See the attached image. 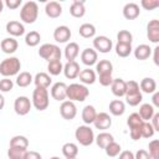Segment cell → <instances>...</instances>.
I'll use <instances>...</instances> for the list:
<instances>
[{
  "label": "cell",
  "mask_w": 159,
  "mask_h": 159,
  "mask_svg": "<svg viewBox=\"0 0 159 159\" xmlns=\"http://www.w3.org/2000/svg\"><path fill=\"white\" fill-rule=\"evenodd\" d=\"M152 102H153V107L154 108H159V92L158 91H155L154 93H153V98H152Z\"/></svg>",
  "instance_id": "9f6ffc18"
},
{
  "label": "cell",
  "mask_w": 159,
  "mask_h": 159,
  "mask_svg": "<svg viewBox=\"0 0 159 159\" xmlns=\"http://www.w3.org/2000/svg\"><path fill=\"white\" fill-rule=\"evenodd\" d=\"M97 116V112H96V108L91 104L86 106L83 109H82V120L84 122L86 125H89L94 122V118Z\"/></svg>",
  "instance_id": "4316f807"
},
{
  "label": "cell",
  "mask_w": 159,
  "mask_h": 159,
  "mask_svg": "<svg viewBox=\"0 0 159 159\" xmlns=\"http://www.w3.org/2000/svg\"><path fill=\"white\" fill-rule=\"evenodd\" d=\"M39 16V5L35 1H26L20 10V19L24 24H34Z\"/></svg>",
  "instance_id": "3957f363"
},
{
  "label": "cell",
  "mask_w": 159,
  "mask_h": 159,
  "mask_svg": "<svg viewBox=\"0 0 159 159\" xmlns=\"http://www.w3.org/2000/svg\"><path fill=\"white\" fill-rule=\"evenodd\" d=\"M155 130L154 128L152 127V124L149 122H143L142 127H140V134H142V138H152L154 135Z\"/></svg>",
  "instance_id": "f6af8a7d"
},
{
  "label": "cell",
  "mask_w": 159,
  "mask_h": 159,
  "mask_svg": "<svg viewBox=\"0 0 159 159\" xmlns=\"http://www.w3.org/2000/svg\"><path fill=\"white\" fill-rule=\"evenodd\" d=\"M26 150H27V149L9 147V150H7V157H9V159H24Z\"/></svg>",
  "instance_id": "7bdbcfd3"
},
{
  "label": "cell",
  "mask_w": 159,
  "mask_h": 159,
  "mask_svg": "<svg viewBox=\"0 0 159 159\" xmlns=\"http://www.w3.org/2000/svg\"><path fill=\"white\" fill-rule=\"evenodd\" d=\"M70 14L73 17H82L86 14V7H84V1H80V0H73L71 6H70Z\"/></svg>",
  "instance_id": "cb8c5ba5"
},
{
  "label": "cell",
  "mask_w": 159,
  "mask_h": 159,
  "mask_svg": "<svg viewBox=\"0 0 159 159\" xmlns=\"http://www.w3.org/2000/svg\"><path fill=\"white\" fill-rule=\"evenodd\" d=\"M75 137H76L77 142L83 147H88L94 142L93 129L89 125H86V124L77 127V129L75 132Z\"/></svg>",
  "instance_id": "8992f818"
},
{
  "label": "cell",
  "mask_w": 159,
  "mask_h": 159,
  "mask_svg": "<svg viewBox=\"0 0 159 159\" xmlns=\"http://www.w3.org/2000/svg\"><path fill=\"white\" fill-rule=\"evenodd\" d=\"M152 127L154 128L155 132H159V113H154V116L152 117Z\"/></svg>",
  "instance_id": "db71d44e"
},
{
  "label": "cell",
  "mask_w": 159,
  "mask_h": 159,
  "mask_svg": "<svg viewBox=\"0 0 159 159\" xmlns=\"http://www.w3.org/2000/svg\"><path fill=\"white\" fill-rule=\"evenodd\" d=\"M21 70V62L17 57H9L1 61L0 63V75L4 77H11L19 75Z\"/></svg>",
  "instance_id": "7a4b0ae2"
},
{
  "label": "cell",
  "mask_w": 159,
  "mask_h": 159,
  "mask_svg": "<svg viewBox=\"0 0 159 159\" xmlns=\"http://www.w3.org/2000/svg\"><path fill=\"white\" fill-rule=\"evenodd\" d=\"M133 53H134V57L139 61H144L147 58L150 57L152 55V48L149 45H145V43H142V45H138L134 50H133Z\"/></svg>",
  "instance_id": "44dd1931"
},
{
  "label": "cell",
  "mask_w": 159,
  "mask_h": 159,
  "mask_svg": "<svg viewBox=\"0 0 159 159\" xmlns=\"http://www.w3.org/2000/svg\"><path fill=\"white\" fill-rule=\"evenodd\" d=\"M117 41L119 43H127V45H132L133 41V35L128 31V30H120L117 34Z\"/></svg>",
  "instance_id": "60d3db41"
},
{
  "label": "cell",
  "mask_w": 159,
  "mask_h": 159,
  "mask_svg": "<svg viewBox=\"0 0 159 159\" xmlns=\"http://www.w3.org/2000/svg\"><path fill=\"white\" fill-rule=\"evenodd\" d=\"M98 81H99L101 86L108 87V86L112 84L113 77H112V75H109V73H107V75H98Z\"/></svg>",
  "instance_id": "c3c4849f"
},
{
  "label": "cell",
  "mask_w": 159,
  "mask_h": 159,
  "mask_svg": "<svg viewBox=\"0 0 159 159\" xmlns=\"http://www.w3.org/2000/svg\"><path fill=\"white\" fill-rule=\"evenodd\" d=\"M63 53H65V57H66L67 62L75 61L76 57L80 53V46H78V43L77 42H70V43H67L66 47H65V52Z\"/></svg>",
  "instance_id": "484cf974"
},
{
  "label": "cell",
  "mask_w": 159,
  "mask_h": 159,
  "mask_svg": "<svg viewBox=\"0 0 159 159\" xmlns=\"http://www.w3.org/2000/svg\"><path fill=\"white\" fill-rule=\"evenodd\" d=\"M113 71V65L108 60H99V62L96 63V72L98 75H112Z\"/></svg>",
  "instance_id": "4dcf8cb0"
},
{
  "label": "cell",
  "mask_w": 159,
  "mask_h": 159,
  "mask_svg": "<svg viewBox=\"0 0 159 159\" xmlns=\"http://www.w3.org/2000/svg\"><path fill=\"white\" fill-rule=\"evenodd\" d=\"M94 142L97 143V145L102 149H104L109 143L114 142V137L108 133V132H101L97 137H94Z\"/></svg>",
  "instance_id": "f546056e"
},
{
  "label": "cell",
  "mask_w": 159,
  "mask_h": 159,
  "mask_svg": "<svg viewBox=\"0 0 159 159\" xmlns=\"http://www.w3.org/2000/svg\"><path fill=\"white\" fill-rule=\"evenodd\" d=\"M66 76V78L68 80H75L78 77L80 72H81V68H80V65L76 62V61H70V62H66V65H63V71H62Z\"/></svg>",
  "instance_id": "9a60e30c"
},
{
  "label": "cell",
  "mask_w": 159,
  "mask_h": 159,
  "mask_svg": "<svg viewBox=\"0 0 159 159\" xmlns=\"http://www.w3.org/2000/svg\"><path fill=\"white\" fill-rule=\"evenodd\" d=\"M139 14H140V9L139 5L135 2H128L123 7V16L127 20H134L139 16Z\"/></svg>",
  "instance_id": "ac0fdd59"
},
{
  "label": "cell",
  "mask_w": 159,
  "mask_h": 159,
  "mask_svg": "<svg viewBox=\"0 0 159 159\" xmlns=\"http://www.w3.org/2000/svg\"><path fill=\"white\" fill-rule=\"evenodd\" d=\"M154 113H155V108L152 106V104H149V103H143L140 107H139V116H140V118L144 120V122H149L150 119H152V117L154 116Z\"/></svg>",
  "instance_id": "f1b7e54d"
},
{
  "label": "cell",
  "mask_w": 159,
  "mask_h": 159,
  "mask_svg": "<svg viewBox=\"0 0 159 159\" xmlns=\"http://www.w3.org/2000/svg\"><path fill=\"white\" fill-rule=\"evenodd\" d=\"M31 107H32V103H31L30 98L26 97V96H20L14 102L15 113L19 114V116H26L30 112Z\"/></svg>",
  "instance_id": "52a82bcc"
},
{
  "label": "cell",
  "mask_w": 159,
  "mask_h": 159,
  "mask_svg": "<svg viewBox=\"0 0 159 159\" xmlns=\"http://www.w3.org/2000/svg\"><path fill=\"white\" fill-rule=\"evenodd\" d=\"M2 9H4V1H2V0H0V14H1Z\"/></svg>",
  "instance_id": "91938a15"
},
{
  "label": "cell",
  "mask_w": 159,
  "mask_h": 159,
  "mask_svg": "<svg viewBox=\"0 0 159 159\" xmlns=\"http://www.w3.org/2000/svg\"><path fill=\"white\" fill-rule=\"evenodd\" d=\"M66 91H67V84L65 82H56L51 87V97L58 102H63L67 98Z\"/></svg>",
  "instance_id": "30bf717a"
},
{
  "label": "cell",
  "mask_w": 159,
  "mask_h": 159,
  "mask_svg": "<svg viewBox=\"0 0 159 159\" xmlns=\"http://www.w3.org/2000/svg\"><path fill=\"white\" fill-rule=\"evenodd\" d=\"M47 71L51 76H57L63 71V65L61 60H55L47 63Z\"/></svg>",
  "instance_id": "74e56055"
},
{
  "label": "cell",
  "mask_w": 159,
  "mask_h": 159,
  "mask_svg": "<svg viewBox=\"0 0 159 159\" xmlns=\"http://www.w3.org/2000/svg\"><path fill=\"white\" fill-rule=\"evenodd\" d=\"M81 61L83 65L91 67L93 65H96L98 62V53L94 48H84L82 52H81Z\"/></svg>",
  "instance_id": "4fadbf2b"
},
{
  "label": "cell",
  "mask_w": 159,
  "mask_h": 159,
  "mask_svg": "<svg viewBox=\"0 0 159 159\" xmlns=\"http://www.w3.org/2000/svg\"><path fill=\"white\" fill-rule=\"evenodd\" d=\"M4 5H6L9 9L14 10V9H17L21 5V0H6L4 2Z\"/></svg>",
  "instance_id": "f5cc1de1"
},
{
  "label": "cell",
  "mask_w": 159,
  "mask_h": 159,
  "mask_svg": "<svg viewBox=\"0 0 159 159\" xmlns=\"http://www.w3.org/2000/svg\"><path fill=\"white\" fill-rule=\"evenodd\" d=\"M24 159H42V157L40 153H37L35 150H26Z\"/></svg>",
  "instance_id": "f907efd6"
},
{
  "label": "cell",
  "mask_w": 159,
  "mask_h": 159,
  "mask_svg": "<svg viewBox=\"0 0 159 159\" xmlns=\"http://www.w3.org/2000/svg\"><path fill=\"white\" fill-rule=\"evenodd\" d=\"M61 50L57 45L53 43H43L39 48V56L47 62L55 61V60H61Z\"/></svg>",
  "instance_id": "5b68a950"
},
{
  "label": "cell",
  "mask_w": 159,
  "mask_h": 159,
  "mask_svg": "<svg viewBox=\"0 0 159 159\" xmlns=\"http://www.w3.org/2000/svg\"><path fill=\"white\" fill-rule=\"evenodd\" d=\"M32 82H34L32 75H31L30 72H26V71L20 72V73L17 75V77H16V84H17L19 87H22V88L30 86Z\"/></svg>",
  "instance_id": "836d02e7"
},
{
  "label": "cell",
  "mask_w": 159,
  "mask_h": 159,
  "mask_svg": "<svg viewBox=\"0 0 159 159\" xmlns=\"http://www.w3.org/2000/svg\"><path fill=\"white\" fill-rule=\"evenodd\" d=\"M78 34L83 37V39H92L96 35V27L94 25L89 24V22H86V24H82L78 29Z\"/></svg>",
  "instance_id": "1f68e13d"
},
{
  "label": "cell",
  "mask_w": 159,
  "mask_h": 159,
  "mask_svg": "<svg viewBox=\"0 0 159 159\" xmlns=\"http://www.w3.org/2000/svg\"><path fill=\"white\" fill-rule=\"evenodd\" d=\"M109 112L111 114L116 116V117H119L122 116L124 112H125V104L123 101L120 99H113L109 102Z\"/></svg>",
  "instance_id": "83f0119b"
},
{
  "label": "cell",
  "mask_w": 159,
  "mask_h": 159,
  "mask_svg": "<svg viewBox=\"0 0 159 159\" xmlns=\"http://www.w3.org/2000/svg\"><path fill=\"white\" fill-rule=\"evenodd\" d=\"M134 159H152L149 153L145 149H139L135 154H134Z\"/></svg>",
  "instance_id": "681fc988"
},
{
  "label": "cell",
  "mask_w": 159,
  "mask_h": 159,
  "mask_svg": "<svg viewBox=\"0 0 159 159\" xmlns=\"http://www.w3.org/2000/svg\"><path fill=\"white\" fill-rule=\"evenodd\" d=\"M153 51H154V55H153V61H154V63L158 66L159 65V46H155L154 48H153Z\"/></svg>",
  "instance_id": "6f0895ef"
},
{
  "label": "cell",
  "mask_w": 159,
  "mask_h": 159,
  "mask_svg": "<svg viewBox=\"0 0 159 159\" xmlns=\"http://www.w3.org/2000/svg\"><path fill=\"white\" fill-rule=\"evenodd\" d=\"M139 88H140V92L152 94L157 91V82L152 77H144L139 83Z\"/></svg>",
  "instance_id": "603a6c76"
},
{
  "label": "cell",
  "mask_w": 159,
  "mask_h": 159,
  "mask_svg": "<svg viewBox=\"0 0 159 159\" xmlns=\"http://www.w3.org/2000/svg\"><path fill=\"white\" fill-rule=\"evenodd\" d=\"M88 94L89 89L82 83H71L70 86H67L66 96L72 102H83L88 97Z\"/></svg>",
  "instance_id": "6da1fadb"
},
{
  "label": "cell",
  "mask_w": 159,
  "mask_h": 159,
  "mask_svg": "<svg viewBox=\"0 0 159 159\" xmlns=\"http://www.w3.org/2000/svg\"><path fill=\"white\" fill-rule=\"evenodd\" d=\"M94 127L99 130H106L108 129L111 125H112V118L108 113L106 112H99L97 113L96 118H94V122H93Z\"/></svg>",
  "instance_id": "8fae6325"
},
{
  "label": "cell",
  "mask_w": 159,
  "mask_h": 159,
  "mask_svg": "<svg viewBox=\"0 0 159 159\" xmlns=\"http://www.w3.org/2000/svg\"><path fill=\"white\" fill-rule=\"evenodd\" d=\"M4 106H5V98H4V96L0 93V111L4 108Z\"/></svg>",
  "instance_id": "680465c9"
},
{
  "label": "cell",
  "mask_w": 159,
  "mask_h": 159,
  "mask_svg": "<svg viewBox=\"0 0 159 159\" xmlns=\"http://www.w3.org/2000/svg\"><path fill=\"white\" fill-rule=\"evenodd\" d=\"M62 154H63V157L66 159H68V158H76L77 154H78V147H77V144L71 143V142L65 143L62 145Z\"/></svg>",
  "instance_id": "d6a6232c"
},
{
  "label": "cell",
  "mask_w": 159,
  "mask_h": 159,
  "mask_svg": "<svg viewBox=\"0 0 159 159\" xmlns=\"http://www.w3.org/2000/svg\"><path fill=\"white\" fill-rule=\"evenodd\" d=\"M104 152H106V154H107L108 157L114 158V157H118V154L122 152V148H120V145H119L117 142H112V143H109V144L104 148Z\"/></svg>",
  "instance_id": "ab89813d"
},
{
  "label": "cell",
  "mask_w": 159,
  "mask_h": 159,
  "mask_svg": "<svg viewBox=\"0 0 159 159\" xmlns=\"http://www.w3.org/2000/svg\"><path fill=\"white\" fill-rule=\"evenodd\" d=\"M147 37L150 42L158 43L159 42V21L150 20L147 25Z\"/></svg>",
  "instance_id": "5bb4252c"
},
{
  "label": "cell",
  "mask_w": 159,
  "mask_h": 159,
  "mask_svg": "<svg viewBox=\"0 0 159 159\" xmlns=\"http://www.w3.org/2000/svg\"><path fill=\"white\" fill-rule=\"evenodd\" d=\"M124 97H125L127 103H128L129 106H132V107L138 106V104L143 101V94H142L140 89H139V91H134V92H128V93H125Z\"/></svg>",
  "instance_id": "e575fe53"
},
{
  "label": "cell",
  "mask_w": 159,
  "mask_h": 159,
  "mask_svg": "<svg viewBox=\"0 0 159 159\" xmlns=\"http://www.w3.org/2000/svg\"><path fill=\"white\" fill-rule=\"evenodd\" d=\"M111 89H112V93L116 97H124L125 91H127L125 81L122 80V78H113L112 84H111Z\"/></svg>",
  "instance_id": "d6986e66"
},
{
  "label": "cell",
  "mask_w": 159,
  "mask_h": 159,
  "mask_svg": "<svg viewBox=\"0 0 159 159\" xmlns=\"http://www.w3.org/2000/svg\"><path fill=\"white\" fill-rule=\"evenodd\" d=\"M60 114L66 120H72L77 114V107L72 101H63L60 106Z\"/></svg>",
  "instance_id": "9c48e42d"
},
{
  "label": "cell",
  "mask_w": 159,
  "mask_h": 159,
  "mask_svg": "<svg viewBox=\"0 0 159 159\" xmlns=\"http://www.w3.org/2000/svg\"><path fill=\"white\" fill-rule=\"evenodd\" d=\"M133 48H132V45H127V43H119L117 42L116 45V53L117 56L119 57H128L130 53H132Z\"/></svg>",
  "instance_id": "f35d334b"
},
{
  "label": "cell",
  "mask_w": 159,
  "mask_h": 159,
  "mask_svg": "<svg viewBox=\"0 0 159 159\" xmlns=\"http://www.w3.org/2000/svg\"><path fill=\"white\" fill-rule=\"evenodd\" d=\"M19 47V43L17 41L14 39V37H6L1 42H0V48L4 53H7V55H11L14 53Z\"/></svg>",
  "instance_id": "ffe728a7"
},
{
  "label": "cell",
  "mask_w": 159,
  "mask_h": 159,
  "mask_svg": "<svg viewBox=\"0 0 159 159\" xmlns=\"http://www.w3.org/2000/svg\"><path fill=\"white\" fill-rule=\"evenodd\" d=\"M10 147L27 149V147H29V139L25 135H14L10 139Z\"/></svg>",
  "instance_id": "d590c367"
},
{
  "label": "cell",
  "mask_w": 159,
  "mask_h": 159,
  "mask_svg": "<svg viewBox=\"0 0 159 159\" xmlns=\"http://www.w3.org/2000/svg\"><path fill=\"white\" fill-rule=\"evenodd\" d=\"M118 159H134V154L130 150H123L118 154Z\"/></svg>",
  "instance_id": "11a10c76"
},
{
  "label": "cell",
  "mask_w": 159,
  "mask_h": 159,
  "mask_svg": "<svg viewBox=\"0 0 159 159\" xmlns=\"http://www.w3.org/2000/svg\"><path fill=\"white\" fill-rule=\"evenodd\" d=\"M50 159H60L58 157H52V158H50Z\"/></svg>",
  "instance_id": "94428289"
},
{
  "label": "cell",
  "mask_w": 159,
  "mask_h": 159,
  "mask_svg": "<svg viewBox=\"0 0 159 159\" xmlns=\"http://www.w3.org/2000/svg\"><path fill=\"white\" fill-rule=\"evenodd\" d=\"M71 30L68 26L66 25H61V26H57L53 31V39L56 42L58 43H65L67 42L70 39H71Z\"/></svg>",
  "instance_id": "7c38bea8"
},
{
  "label": "cell",
  "mask_w": 159,
  "mask_h": 159,
  "mask_svg": "<svg viewBox=\"0 0 159 159\" xmlns=\"http://www.w3.org/2000/svg\"><path fill=\"white\" fill-rule=\"evenodd\" d=\"M143 122L144 120L140 118V116L138 113H132L128 117V119H127V124H128L129 129H132V128H139L143 124Z\"/></svg>",
  "instance_id": "b9f144b4"
},
{
  "label": "cell",
  "mask_w": 159,
  "mask_h": 159,
  "mask_svg": "<svg viewBox=\"0 0 159 159\" xmlns=\"http://www.w3.org/2000/svg\"><path fill=\"white\" fill-rule=\"evenodd\" d=\"M32 106L37 111H45L47 109L50 104V97H48V91L47 88H41L36 87L32 92V99H31Z\"/></svg>",
  "instance_id": "277c9868"
},
{
  "label": "cell",
  "mask_w": 159,
  "mask_h": 159,
  "mask_svg": "<svg viewBox=\"0 0 159 159\" xmlns=\"http://www.w3.org/2000/svg\"><path fill=\"white\" fill-rule=\"evenodd\" d=\"M41 41V35L37 31H30L25 35V43L30 47H35L40 43Z\"/></svg>",
  "instance_id": "8d00e7d4"
},
{
  "label": "cell",
  "mask_w": 159,
  "mask_h": 159,
  "mask_svg": "<svg viewBox=\"0 0 159 159\" xmlns=\"http://www.w3.org/2000/svg\"><path fill=\"white\" fill-rule=\"evenodd\" d=\"M148 149L149 150L147 152L149 153L152 159H159V140L158 139H153L152 142H149Z\"/></svg>",
  "instance_id": "ee69618b"
},
{
  "label": "cell",
  "mask_w": 159,
  "mask_h": 159,
  "mask_svg": "<svg viewBox=\"0 0 159 159\" xmlns=\"http://www.w3.org/2000/svg\"><path fill=\"white\" fill-rule=\"evenodd\" d=\"M140 5L144 10H154L159 6V0H142Z\"/></svg>",
  "instance_id": "7dc6e473"
},
{
  "label": "cell",
  "mask_w": 159,
  "mask_h": 159,
  "mask_svg": "<svg viewBox=\"0 0 159 159\" xmlns=\"http://www.w3.org/2000/svg\"><path fill=\"white\" fill-rule=\"evenodd\" d=\"M93 47L96 51H98L101 53H108V52H111L113 43L109 37L102 35V36H96L93 39Z\"/></svg>",
  "instance_id": "ba28073f"
},
{
  "label": "cell",
  "mask_w": 159,
  "mask_h": 159,
  "mask_svg": "<svg viewBox=\"0 0 159 159\" xmlns=\"http://www.w3.org/2000/svg\"><path fill=\"white\" fill-rule=\"evenodd\" d=\"M68 159H77V157L76 158H68Z\"/></svg>",
  "instance_id": "6125c7cd"
},
{
  "label": "cell",
  "mask_w": 159,
  "mask_h": 159,
  "mask_svg": "<svg viewBox=\"0 0 159 159\" xmlns=\"http://www.w3.org/2000/svg\"><path fill=\"white\" fill-rule=\"evenodd\" d=\"M78 77H80L81 83L84 84V86H86V84H93V83L96 82V80H97L96 72H94L93 70H91L89 67H88V68H84V70H81Z\"/></svg>",
  "instance_id": "7402d4cb"
},
{
  "label": "cell",
  "mask_w": 159,
  "mask_h": 159,
  "mask_svg": "<svg viewBox=\"0 0 159 159\" xmlns=\"http://www.w3.org/2000/svg\"><path fill=\"white\" fill-rule=\"evenodd\" d=\"M51 82H52V78H51V76H50L48 73H46V72H39V73H36V76L34 77V83H35L36 87L47 88V87H50Z\"/></svg>",
  "instance_id": "d4e9b609"
},
{
  "label": "cell",
  "mask_w": 159,
  "mask_h": 159,
  "mask_svg": "<svg viewBox=\"0 0 159 159\" xmlns=\"http://www.w3.org/2000/svg\"><path fill=\"white\" fill-rule=\"evenodd\" d=\"M142 127V125H140ZM140 127L139 128H132L129 130V134H130V138L133 140H139L142 138V134H140Z\"/></svg>",
  "instance_id": "816d5d0a"
},
{
  "label": "cell",
  "mask_w": 159,
  "mask_h": 159,
  "mask_svg": "<svg viewBox=\"0 0 159 159\" xmlns=\"http://www.w3.org/2000/svg\"><path fill=\"white\" fill-rule=\"evenodd\" d=\"M6 32L10 34L11 36L14 37H17V36H22L25 34V26L24 24H21L20 21H16V20H11L6 24Z\"/></svg>",
  "instance_id": "2e32d148"
},
{
  "label": "cell",
  "mask_w": 159,
  "mask_h": 159,
  "mask_svg": "<svg viewBox=\"0 0 159 159\" xmlns=\"http://www.w3.org/2000/svg\"><path fill=\"white\" fill-rule=\"evenodd\" d=\"M14 87V82L12 80L7 78V77H4L2 80H0V92H10Z\"/></svg>",
  "instance_id": "bcb514c9"
},
{
  "label": "cell",
  "mask_w": 159,
  "mask_h": 159,
  "mask_svg": "<svg viewBox=\"0 0 159 159\" xmlns=\"http://www.w3.org/2000/svg\"><path fill=\"white\" fill-rule=\"evenodd\" d=\"M45 12L51 19H57L62 14V6L57 1H48L45 5Z\"/></svg>",
  "instance_id": "e0dca14e"
}]
</instances>
